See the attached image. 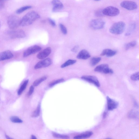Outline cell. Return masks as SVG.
<instances>
[{"label":"cell","mask_w":139,"mask_h":139,"mask_svg":"<svg viewBox=\"0 0 139 139\" xmlns=\"http://www.w3.org/2000/svg\"><path fill=\"white\" fill-rule=\"evenodd\" d=\"M13 53L10 51H6L0 53V61L9 59L13 58Z\"/></svg>","instance_id":"9a60e30c"},{"label":"cell","mask_w":139,"mask_h":139,"mask_svg":"<svg viewBox=\"0 0 139 139\" xmlns=\"http://www.w3.org/2000/svg\"><path fill=\"white\" fill-rule=\"evenodd\" d=\"M105 23V21L102 19H96L92 20L90 22V25L94 29L99 30L104 28Z\"/></svg>","instance_id":"8992f818"},{"label":"cell","mask_w":139,"mask_h":139,"mask_svg":"<svg viewBox=\"0 0 139 139\" xmlns=\"http://www.w3.org/2000/svg\"><path fill=\"white\" fill-rule=\"evenodd\" d=\"M20 20L17 16L11 15L7 19V24L10 28L14 29L20 26Z\"/></svg>","instance_id":"3957f363"},{"label":"cell","mask_w":139,"mask_h":139,"mask_svg":"<svg viewBox=\"0 0 139 139\" xmlns=\"http://www.w3.org/2000/svg\"><path fill=\"white\" fill-rule=\"evenodd\" d=\"M117 52L116 51L110 49H105L104 50L101 54V56H106L109 57H111L116 55Z\"/></svg>","instance_id":"e0dca14e"},{"label":"cell","mask_w":139,"mask_h":139,"mask_svg":"<svg viewBox=\"0 0 139 139\" xmlns=\"http://www.w3.org/2000/svg\"><path fill=\"white\" fill-rule=\"evenodd\" d=\"M7 1V0H0V2H3L4 1Z\"/></svg>","instance_id":"ab89813d"},{"label":"cell","mask_w":139,"mask_h":139,"mask_svg":"<svg viewBox=\"0 0 139 139\" xmlns=\"http://www.w3.org/2000/svg\"><path fill=\"white\" fill-rule=\"evenodd\" d=\"M7 34L10 36L11 38L13 39L24 38L26 36L25 32L22 30L9 31L7 32Z\"/></svg>","instance_id":"52a82bcc"},{"label":"cell","mask_w":139,"mask_h":139,"mask_svg":"<svg viewBox=\"0 0 139 139\" xmlns=\"http://www.w3.org/2000/svg\"><path fill=\"white\" fill-rule=\"evenodd\" d=\"M53 5L52 11L56 12L63 9V5L60 0H53L52 2Z\"/></svg>","instance_id":"5bb4252c"},{"label":"cell","mask_w":139,"mask_h":139,"mask_svg":"<svg viewBox=\"0 0 139 139\" xmlns=\"http://www.w3.org/2000/svg\"><path fill=\"white\" fill-rule=\"evenodd\" d=\"M95 15L97 16H102V14H103L102 11V12H101L100 11H98L96 12L95 13Z\"/></svg>","instance_id":"d590c367"},{"label":"cell","mask_w":139,"mask_h":139,"mask_svg":"<svg viewBox=\"0 0 139 139\" xmlns=\"http://www.w3.org/2000/svg\"><path fill=\"white\" fill-rule=\"evenodd\" d=\"M29 82V80H27L24 82L18 91V93L19 95H21L27 87Z\"/></svg>","instance_id":"7402d4cb"},{"label":"cell","mask_w":139,"mask_h":139,"mask_svg":"<svg viewBox=\"0 0 139 139\" xmlns=\"http://www.w3.org/2000/svg\"><path fill=\"white\" fill-rule=\"evenodd\" d=\"M79 46L76 45L71 49V52H73L76 53L77 52L79 49Z\"/></svg>","instance_id":"e575fe53"},{"label":"cell","mask_w":139,"mask_h":139,"mask_svg":"<svg viewBox=\"0 0 139 139\" xmlns=\"http://www.w3.org/2000/svg\"><path fill=\"white\" fill-rule=\"evenodd\" d=\"M94 71L106 74H112L114 73L113 70L110 68L107 64H103L97 66L94 69Z\"/></svg>","instance_id":"5b68a950"},{"label":"cell","mask_w":139,"mask_h":139,"mask_svg":"<svg viewBox=\"0 0 139 139\" xmlns=\"http://www.w3.org/2000/svg\"><path fill=\"white\" fill-rule=\"evenodd\" d=\"M137 43L135 41H133L127 44L125 46V48L126 50H128L130 48L135 47Z\"/></svg>","instance_id":"484cf974"},{"label":"cell","mask_w":139,"mask_h":139,"mask_svg":"<svg viewBox=\"0 0 139 139\" xmlns=\"http://www.w3.org/2000/svg\"><path fill=\"white\" fill-rule=\"evenodd\" d=\"M81 79L94 85L97 87H99L100 84L99 80L95 76L91 75L84 76L81 77Z\"/></svg>","instance_id":"8fae6325"},{"label":"cell","mask_w":139,"mask_h":139,"mask_svg":"<svg viewBox=\"0 0 139 139\" xmlns=\"http://www.w3.org/2000/svg\"><path fill=\"white\" fill-rule=\"evenodd\" d=\"M107 108L109 110L112 111L116 109L119 105V103L115 100H113L109 96L107 97Z\"/></svg>","instance_id":"7c38bea8"},{"label":"cell","mask_w":139,"mask_h":139,"mask_svg":"<svg viewBox=\"0 0 139 139\" xmlns=\"http://www.w3.org/2000/svg\"><path fill=\"white\" fill-rule=\"evenodd\" d=\"M53 135L54 137L57 138L68 139L69 138V137L67 136L61 135L54 133H53Z\"/></svg>","instance_id":"f546056e"},{"label":"cell","mask_w":139,"mask_h":139,"mask_svg":"<svg viewBox=\"0 0 139 139\" xmlns=\"http://www.w3.org/2000/svg\"><path fill=\"white\" fill-rule=\"evenodd\" d=\"M42 49L41 47L38 45L32 46L29 47L24 52L23 54V56L25 58L31 55L35 54L41 50Z\"/></svg>","instance_id":"ba28073f"},{"label":"cell","mask_w":139,"mask_h":139,"mask_svg":"<svg viewBox=\"0 0 139 139\" xmlns=\"http://www.w3.org/2000/svg\"><path fill=\"white\" fill-rule=\"evenodd\" d=\"M139 72L135 73L132 74L130 77V78L133 81H138L139 80Z\"/></svg>","instance_id":"4dcf8cb0"},{"label":"cell","mask_w":139,"mask_h":139,"mask_svg":"<svg viewBox=\"0 0 139 139\" xmlns=\"http://www.w3.org/2000/svg\"><path fill=\"white\" fill-rule=\"evenodd\" d=\"M121 6L129 11L137 9V4L135 2L125 1L122 2L120 4Z\"/></svg>","instance_id":"30bf717a"},{"label":"cell","mask_w":139,"mask_h":139,"mask_svg":"<svg viewBox=\"0 0 139 139\" xmlns=\"http://www.w3.org/2000/svg\"><path fill=\"white\" fill-rule=\"evenodd\" d=\"M138 112L135 110H131L128 114V117L131 119H137L138 118Z\"/></svg>","instance_id":"d6986e66"},{"label":"cell","mask_w":139,"mask_h":139,"mask_svg":"<svg viewBox=\"0 0 139 139\" xmlns=\"http://www.w3.org/2000/svg\"><path fill=\"white\" fill-rule=\"evenodd\" d=\"M47 79V77L44 76L41 78L36 80L34 83L33 86H37L39 85L43 81H45Z\"/></svg>","instance_id":"603a6c76"},{"label":"cell","mask_w":139,"mask_h":139,"mask_svg":"<svg viewBox=\"0 0 139 139\" xmlns=\"http://www.w3.org/2000/svg\"><path fill=\"white\" fill-rule=\"evenodd\" d=\"M31 138L32 139H36L37 138L34 136L32 135L31 136Z\"/></svg>","instance_id":"74e56055"},{"label":"cell","mask_w":139,"mask_h":139,"mask_svg":"<svg viewBox=\"0 0 139 139\" xmlns=\"http://www.w3.org/2000/svg\"><path fill=\"white\" fill-rule=\"evenodd\" d=\"M95 1H100V0H95Z\"/></svg>","instance_id":"b9f144b4"},{"label":"cell","mask_w":139,"mask_h":139,"mask_svg":"<svg viewBox=\"0 0 139 139\" xmlns=\"http://www.w3.org/2000/svg\"><path fill=\"white\" fill-rule=\"evenodd\" d=\"M59 27L62 33L64 35H66L67 34V30L66 27L62 24H59Z\"/></svg>","instance_id":"1f68e13d"},{"label":"cell","mask_w":139,"mask_h":139,"mask_svg":"<svg viewBox=\"0 0 139 139\" xmlns=\"http://www.w3.org/2000/svg\"><path fill=\"white\" fill-rule=\"evenodd\" d=\"M32 7L31 6H26L22 7L16 11V13L18 14L22 13L25 11L31 9Z\"/></svg>","instance_id":"cb8c5ba5"},{"label":"cell","mask_w":139,"mask_h":139,"mask_svg":"<svg viewBox=\"0 0 139 139\" xmlns=\"http://www.w3.org/2000/svg\"><path fill=\"white\" fill-rule=\"evenodd\" d=\"M101 58L100 57H93L90 61V64L91 66H94L99 63L101 61Z\"/></svg>","instance_id":"ffe728a7"},{"label":"cell","mask_w":139,"mask_h":139,"mask_svg":"<svg viewBox=\"0 0 139 139\" xmlns=\"http://www.w3.org/2000/svg\"><path fill=\"white\" fill-rule=\"evenodd\" d=\"M91 57V55L86 50H83L81 51L77 56V59L81 60H86Z\"/></svg>","instance_id":"2e32d148"},{"label":"cell","mask_w":139,"mask_h":139,"mask_svg":"<svg viewBox=\"0 0 139 139\" xmlns=\"http://www.w3.org/2000/svg\"><path fill=\"white\" fill-rule=\"evenodd\" d=\"M49 22L51 25L53 27H54L56 26V23L55 22L50 18H49L48 19Z\"/></svg>","instance_id":"836d02e7"},{"label":"cell","mask_w":139,"mask_h":139,"mask_svg":"<svg viewBox=\"0 0 139 139\" xmlns=\"http://www.w3.org/2000/svg\"><path fill=\"white\" fill-rule=\"evenodd\" d=\"M93 134V133L91 131H87L75 136L74 138L81 139L88 138L91 136Z\"/></svg>","instance_id":"ac0fdd59"},{"label":"cell","mask_w":139,"mask_h":139,"mask_svg":"<svg viewBox=\"0 0 139 139\" xmlns=\"http://www.w3.org/2000/svg\"><path fill=\"white\" fill-rule=\"evenodd\" d=\"M64 81V80L63 78L54 80L50 84L49 86L50 87H53L57 84L63 82Z\"/></svg>","instance_id":"4316f807"},{"label":"cell","mask_w":139,"mask_h":139,"mask_svg":"<svg viewBox=\"0 0 139 139\" xmlns=\"http://www.w3.org/2000/svg\"><path fill=\"white\" fill-rule=\"evenodd\" d=\"M136 28V25L135 24H132L129 27L127 31L125 34L126 36H129L132 33Z\"/></svg>","instance_id":"d4e9b609"},{"label":"cell","mask_w":139,"mask_h":139,"mask_svg":"<svg viewBox=\"0 0 139 139\" xmlns=\"http://www.w3.org/2000/svg\"><path fill=\"white\" fill-rule=\"evenodd\" d=\"M51 52V48L50 47H48L39 53L37 55V57L39 59H44L49 55Z\"/></svg>","instance_id":"4fadbf2b"},{"label":"cell","mask_w":139,"mask_h":139,"mask_svg":"<svg viewBox=\"0 0 139 139\" xmlns=\"http://www.w3.org/2000/svg\"><path fill=\"white\" fill-rule=\"evenodd\" d=\"M11 121L14 123H21L23 122V121L21 119L17 116H13L10 118Z\"/></svg>","instance_id":"83f0119b"},{"label":"cell","mask_w":139,"mask_h":139,"mask_svg":"<svg viewBox=\"0 0 139 139\" xmlns=\"http://www.w3.org/2000/svg\"><path fill=\"white\" fill-rule=\"evenodd\" d=\"M40 17V15L37 12L34 11L30 12L21 19L20 26L24 27L30 25Z\"/></svg>","instance_id":"6da1fadb"},{"label":"cell","mask_w":139,"mask_h":139,"mask_svg":"<svg viewBox=\"0 0 139 139\" xmlns=\"http://www.w3.org/2000/svg\"><path fill=\"white\" fill-rule=\"evenodd\" d=\"M1 21H0V29H1Z\"/></svg>","instance_id":"60d3db41"},{"label":"cell","mask_w":139,"mask_h":139,"mask_svg":"<svg viewBox=\"0 0 139 139\" xmlns=\"http://www.w3.org/2000/svg\"><path fill=\"white\" fill-rule=\"evenodd\" d=\"M76 61L74 60L70 59L63 64L61 66V68H66L70 65H72L75 63Z\"/></svg>","instance_id":"44dd1931"},{"label":"cell","mask_w":139,"mask_h":139,"mask_svg":"<svg viewBox=\"0 0 139 139\" xmlns=\"http://www.w3.org/2000/svg\"><path fill=\"white\" fill-rule=\"evenodd\" d=\"M5 136L6 138L8 139H12V138L10 137H9V136H8L7 135H5Z\"/></svg>","instance_id":"f35d334b"},{"label":"cell","mask_w":139,"mask_h":139,"mask_svg":"<svg viewBox=\"0 0 139 139\" xmlns=\"http://www.w3.org/2000/svg\"><path fill=\"white\" fill-rule=\"evenodd\" d=\"M34 86H31L30 87L28 93L29 96H30L33 93L34 91Z\"/></svg>","instance_id":"d6a6232c"},{"label":"cell","mask_w":139,"mask_h":139,"mask_svg":"<svg viewBox=\"0 0 139 139\" xmlns=\"http://www.w3.org/2000/svg\"><path fill=\"white\" fill-rule=\"evenodd\" d=\"M3 2H0V10L3 9L4 7V4Z\"/></svg>","instance_id":"8d00e7d4"},{"label":"cell","mask_w":139,"mask_h":139,"mask_svg":"<svg viewBox=\"0 0 139 139\" xmlns=\"http://www.w3.org/2000/svg\"><path fill=\"white\" fill-rule=\"evenodd\" d=\"M52 63V61L51 59L47 58L38 62L35 65L34 68L35 70H37L47 68L50 66Z\"/></svg>","instance_id":"9c48e42d"},{"label":"cell","mask_w":139,"mask_h":139,"mask_svg":"<svg viewBox=\"0 0 139 139\" xmlns=\"http://www.w3.org/2000/svg\"><path fill=\"white\" fill-rule=\"evenodd\" d=\"M126 28V24L123 22H119L113 24L110 29L109 31L113 34L119 35L123 33Z\"/></svg>","instance_id":"7a4b0ae2"},{"label":"cell","mask_w":139,"mask_h":139,"mask_svg":"<svg viewBox=\"0 0 139 139\" xmlns=\"http://www.w3.org/2000/svg\"><path fill=\"white\" fill-rule=\"evenodd\" d=\"M120 11L118 8L113 6L106 7L102 11L103 14L111 17L118 15Z\"/></svg>","instance_id":"277c9868"},{"label":"cell","mask_w":139,"mask_h":139,"mask_svg":"<svg viewBox=\"0 0 139 139\" xmlns=\"http://www.w3.org/2000/svg\"><path fill=\"white\" fill-rule=\"evenodd\" d=\"M40 114V107L38 105L35 110L32 113V117H36L39 116Z\"/></svg>","instance_id":"f1b7e54d"}]
</instances>
